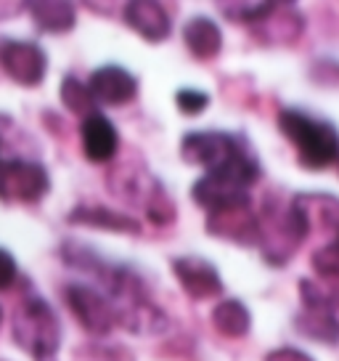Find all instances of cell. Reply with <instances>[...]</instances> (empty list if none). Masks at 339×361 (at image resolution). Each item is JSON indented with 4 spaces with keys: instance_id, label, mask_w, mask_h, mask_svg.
Returning a JSON list of instances; mask_svg holds the SVG:
<instances>
[{
    "instance_id": "cell-1",
    "label": "cell",
    "mask_w": 339,
    "mask_h": 361,
    "mask_svg": "<svg viewBox=\"0 0 339 361\" xmlns=\"http://www.w3.org/2000/svg\"><path fill=\"white\" fill-rule=\"evenodd\" d=\"M279 130L297 149L302 168L324 170L339 162V130L326 120H316L300 109H283L279 114Z\"/></svg>"
},
{
    "instance_id": "cell-2",
    "label": "cell",
    "mask_w": 339,
    "mask_h": 361,
    "mask_svg": "<svg viewBox=\"0 0 339 361\" xmlns=\"http://www.w3.org/2000/svg\"><path fill=\"white\" fill-rule=\"evenodd\" d=\"M13 335H16V343L24 350H30L37 361H51L61 345L58 316L40 298H30L19 308L16 322H13Z\"/></svg>"
},
{
    "instance_id": "cell-3",
    "label": "cell",
    "mask_w": 339,
    "mask_h": 361,
    "mask_svg": "<svg viewBox=\"0 0 339 361\" xmlns=\"http://www.w3.org/2000/svg\"><path fill=\"white\" fill-rule=\"evenodd\" d=\"M51 189V176L32 159H6L0 162V200L3 202H40Z\"/></svg>"
},
{
    "instance_id": "cell-4",
    "label": "cell",
    "mask_w": 339,
    "mask_h": 361,
    "mask_svg": "<svg viewBox=\"0 0 339 361\" xmlns=\"http://www.w3.org/2000/svg\"><path fill=\"white\" fill-rule=\"evenodd\" d=\"M247 144L234 133H223V130H196V133H186L181 141V157L188 165H202L210 170H217L228 165L241 152H247Z\"/></svg>"
},
{
    "instance_id": "cell-5",
    "label": "cell",
    "mask_w": 339,
    "mask_h": 361,
    "mask_svg": "<svg viewBox=\"0 0 339 361\" xmlns=\"http://www.w3.org/2000/svg\"><path fill=\"white\" fill-rule=\"evenodd\" d=\"M0 69L24 88H37L48 72V56L37 43L30 40H0Z\"/></svg>"
},
{
    "instance_id": "cell-6",
    "label": "cell",
    "mask_w": 339,
    "mask_h": 361,
    "mask_svg": "<svg viewBox=\"0 0 339 361\" xmlns=\"http://www.w3.org/2000/svg\"><path fill=\"white\" fill-rule=\"evenodd\" d=\"M300 293L305 303L302 314L294 316V324L300 327V332L316 343L326 345L339 343V319L331 311V300L313 282H300Z\"/></svg>"
},
{
    "instance_id": "cell-7",
    "label": "cell",
    "mask_w": 339,
    "mask_h": 361,
    "mask_svg": "<svg viewBox=\"0 0 339 361\" xmlns=\"http://www.w3.org/2000/svg\"><path fill=\"white\" fill-rule=\"evenodd\" d=\"M64 295H67V305L72 308L75 319L91 335H106V332H112L117 319H114L112 300L106 295H101L98 290L88 287V284H69Z\"/></svg>"
},
{
    "instance_id": "cell-8",
    "label": "cell",
    "mask_w": 339,
    "mask_h": 361,
    "mask_svg": "<svg viewBox=\"0 0 339 361\" xmlns=\"http://www.w3.org/2000/svg\"><path fill=\"white\" fill-rule=\"evenodd\" d=\"M207 231L212 237L228 239V242H236V245H244V247L262 242V226L257 221L255 210H252V200L223 207L217 213H210V218H207Z\"/></svg>"
},
{
    "instance_id": "cell-9",
    "label": "cell",
    "mask_w": 339,
    "mask_h": 361,
    "mask_svg": "<svg viewBox=\"0 0 339 361\" xmlns=\"http://www.w3.org/2000/svg\"><path fill=\"white\" fill-rule=\"evenodd\" d=\"M172 274L191 300H210V298L223 295V279L210 260L183 255L172 260Z\"/></svg>"
},
{
    "instance_id": "cell-10",
    "label": "cell",
    "mask_w": 339,
    "mask_h": 361,
    "mask_svg": "<svg viewBox=\"0 0 339 361\" xmlns=\"http://www.w3.org/2000/svg\"><path fill=\"white\" fill-rule=\"evenodd\" d=\"M91 96L96 104L103 106H122V104L133 102L138 93V80L127 72V69L117 67V64H106V67L96 69L91 75Z\"/></svg>"
},
{
    "instance_id": "cell-11",
    "label": "cell",
    "mask_w": 339,
    "mask_h": 361,
    "mask_svg": "<svg viewBox=\"0 0 339 361\" xmlns=\"http://www.w3.org/2000/svg\"><path fill=\"white\" fill-rule=\"evenodd\" d=\"M79 138H82V152L85 157L103 165V162H112L117 149H120V133L112 125V120L101 112L88 114L82 125H79Z\"/></svg>"
},
{
    "instance_id": "cell-12",
    "label": "cell",
    "mask_w": 339,
    "mask_h": 361,
    "mask_svg": "<svg viewBox=\"0 0 339 361\" xmlns=\"http://www.w3.org/2000/svg\"><path fill=\"white\" fill-rule=\"evenodd\" d=\"M124 22L148 43H162L172 30L167 8L157 0H133L124 6Z\"/></svg>"
},
{
    "instance_id": "cell-13",
    "label": "cell",
    "mask_w": 339,
    "mask_h": 361,
    "mask_svg": "<svg viewBox=\"0 0 339 361\" xmlns=\"http://www.w3.org/2000/svg\"><path fill=\"white\" fill-rule=\"evenodd\" d=\"M69 224L91 226V228H106V231H117V234H141V226L136 218L117 210H109L103 204H79L75 207L67 218Z\"/></svg>"
},
{
    "instance_id": "cell-14",
    "label": "cell",
    "mask_w": 339,
    "mask_h": 361,
    "mask_svg": "<svg viewBox=\"0 0 339 361\" xmlns=\"http://www.w3.org/2000/svg\"><path fill=\"white\" fill-rule=\"evenodd\" d=\"M24 8L30 11V16L43 32L64 35L75 30L77 24V11L67 0H34V3H27Z\"/></svg>"
},
{
    "instance_id": "cell-15",
    "label": "cell",
    "mask_w": 339,
    "mask_h": 361,
    "mask_svg": "<svg viewBox=\"0 0 339 361\" xmlns=\"http://www.w3.org/2000/svg\"><path fill=\"white\" fill-rule=\"evenodd\" d=\"M183 40L188 45L196 59H215L223 48V32L212 19L207 16H193L191 22L183 27Z\"/></svg>"
},
{
    "instance_id": "cell-16",
    "label": "cell",
    "mask_w": 339,
    "mask_h": 361,
    "mask_svg": "<svg viewBox=\"0 0 339 361\" xmlns=\"http://www.w3.org/2000/svg\"><path fill=\"white\" fill-rule=\"evenodd\" d=\"M212 324L223 338H244L252 327V316H249V308L241 300L228 298V300L215 305Z\"/></svg>"
},
{
    "instance_id": "cell-17",
    "label": "cell",
    "mask_w": 339,
    "mask_h": 361,
    "mask_svg": "<svg viewBox=\"0 0 339 361\" xmlns=\"http://www.w3.org/2000/svg\"><path fill=\"white\" fill-rule=\"evenodd\" d=\"M305 213L310 228L316 226H334L339 231V200L331 194H300L292 200Z\"/></svg>"
},
{
    "instance_id": "cell-18",
    "label": "cell",
    "mask_w": 339,
    "mask_h": 361,
    "mask_svg": "<svg viewBox=\"0 0 339 361\" xmlns=\"http://www.w3.org/2000/svg\"><path fill=\"white\" fill-rule=\"evenodd\" d=\"M61 102L67 106L72 114H77V117H88V114L98 112L96 109V99L91 96V88L85 85V82H79L77 78H64L61 80Z\"/></svg>"
},
{
    "instance_id": "cell-19",
    "label": "cell",
    "mask_w": 339,
    "mask_h": 361,
    "mask_svg": "<svg viewBox=\"0 0 339 361\" xmlns=\"http://www.w3.org/2000/svg\"><path fill=\"white\" fill-rule=\"evenodd\" d=\"M231 22L236 24H255L271 19L273 13L279 11L276 3H223L220 6Z\"/></svg>"
},
{
    "instance_id": "cell-20",
    "label": "cell",
    "mask_w": 339,
    "mask_h": 361,
    "mask_svg": "<svg viewBox=\"0 0 339 361\" xmlns=\"http://www.w3.org/2000/svg\"><path fill=\"white\" fill-rule=\"evenodd\" d=\"M313 269L318 271V276L326 284L337 287L339 290V247L331 242L326 247H321L313 255Z\"/></svg>"
},
{
    "instance_id": "cell-21",
    "label": "cell",
    "mask_w": 339,
    "mask_h": 361,
    "mask_svg": "<svg viewBox=\"0 0 339 361\" xmlns=\"http://www.w3.org/2000/svg\"><path fill=\"white\" fill-rule=\"evenodd\" d=\"M175 104H178V109L183 114L196 117V114H202L210 106V96L204 90H196V88H181L175 93Z\"/></svg>"
},
{
    "instance_id": "cell-22",
    "label": "cell",
    "mask_w": 339,
    "mask_h": 361,
    "mask_svg": "<svg viewBox=\"0 0 339 361\" xmlns=\"http://www.w3.org/2000/svg\"><path fill=\"white\" fill-rule=\"evenodd\" d=\"M146 210H148V218L154 224H170L175 218V204H172V200L162 189H157V192L148 197Z\"/></svg>"
},
{
    "instance_id": "cell-23",
    "label": "cell",
    "mask_w": 339,
    "mask_h": 361,
    "mask_svg": "<svg viewBox=\"0 0 339 361\" xmlns=\"http://www.w3.org/2000/svg\"><path fill=\"white\" fill-rule=\"evenodd\" d=\"M16 282V260L8 250L0 247V290H8Z\"/></svg>"
},
{
    "instance_id": "cell-24",
    "label": "cell",
    "mask_w": 339,
    "mask_h": 361,
    "mask_svg": "<svg viewBox=\"0 0 339 361\" xmlns=\"http://www.w3.org/2000/svg\"><path fill=\"white\" fill-rule=\"evenodd\" d=\"M265 361H313V356H307L305 350H297V348H279L271 350Z\"/></svg>"
},
{
    "instance_id": "cell-25",
    "label": "cell",
    "mask_w": 339,
    "mask_h": 361,
    "mask_svg": "<svg viewBox=\"0 0 339 361\" xmlns=\"http://www.w3.org/2000/svg\"><path fill=\"white\" fill-rule=\"evenodd\" d=\"M22 3H0V19H8V16H16V11H22Z\"/></svg>"
},
{
    "instance_id": "cell-26",
    "label": "cell",
    "mask_w": 339,
    "mask_h": 361,
    "mask_svg": "<svg viewBox=\"0 0 339 361\" xmlns=\"http://www.w3.org/2000/svg\"><path fill=\"white\" fill-rule=\"evenodd\" d=\"M334 245H337V247H339V231H337V239H334Z\"/></svg>"
},
{
    "instance_id": "cell-27",
    "label": "cell",
    "mask_w": 339,
    "mask_h": 361,
    "mask_svg": "<svg viewBox=\"0 0 339 361\" xmlns=\"http://www.w3.org/2000/svg\"><path fill=\"white\" fill-rule=\"evenodd\" d=\"M0 322H3V311H0Z\"/></svg>"
}]
</instances>
